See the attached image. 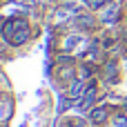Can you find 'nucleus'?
Segmentation results:
<instances>
[{
	"instance_id": "obj_4",
	"label": "nucleus",
	"mask_w": 127,
	"mask_h": 127,
	"mask_svg": "<svg viewBox=\"0 0 127 127\" xmlns=\"http://www.w3.org/2000/svg\"><path fill=\"white\" fill-rule=\"evenodd\" d=\"M87 2H89V4H92L94 9H98V7H100V4H103L105 0H87Z\"/></svg>"
},
{
	"instance_id": "obj_3",
	"label": "nucleus",
	"mask_w": 127,
	"mask_h": 127,
	"mask_svg": "<svg viewBox=\"0 0 127 127\" xmlns=\"http://www.w3.org/2000/svg\"><path fill=\"white\" fill-rule=\"evenodd\" d=\"M116 127H127V114H118V118H116Z\"/></svg>"
},
{
	"instance_id": "obj_2",
	"label": "nucleus",
	"mask_w": 127,
	"mask_h": 127,
	"mask_svg": "<svg viewBox=\"0 0 127 127\" xmlns=\"http://www.w3.org/2000/svg\"><path fill=\"white\" fill-rule=\"evenodd\" d=\"M107 118H109V109H107V105H96V107L89 112V121H92L94 125H105Z\"/></svg>"
},
{
	"instance_id": "obj_1",
	"label": "nucleus",
	"mask_w": 127,
	"mask_h": 127,
	"mask_svg": "<svg viewBox=\"0 0 127 127\" xmlns=\"http://www.w3.org/2000/svg\"><path fill=\"white\" fill-rule=\"evenodd\" d=\"M118 13H121V4H118L116 0L105 2V7L100 9V18H103V22H116V20H118Z\"/></svg>"
}]
</instances>
